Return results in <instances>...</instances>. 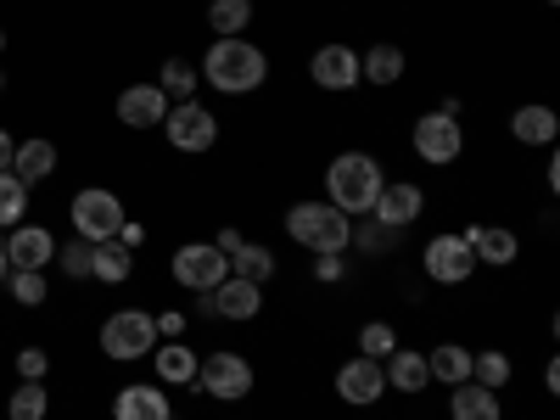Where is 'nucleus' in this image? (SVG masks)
I'll return each instance as SVG.
<instances>
[{"label": "nucleus", "mask_w": 560, "mask_h": 420, "mask_svg": "<svg viewBox=\"0 0 560 420\" xmlns=\"http://www.w3.org/2000/svg\"><path fill=\"white\" fill-rule=\"evenodd\" d=\"M269 79V57L264 45H253L247 34H230V39H213L208 57H202V84H213L219 96H253Z\"/></svg>", "instance_id": "f257e3e1"}, {"label": "nucleus", "mask_w": 560, "mask_h": 420, "mask_svg": "<svg viewBox=\"0 0 560 420\" xmlns=\"http://www.w3.org/2000/svg\"><path fill=\"white\" fill-rule=\"evenodd\" d=\"M382 185H387V174L370 152H337L331 168H325V202H331L337 213H348V219H364L370 208H376Z\"/></svg>", "instance_id": "f03ea898"}, {"label": "nucleus", "mask_w": 560, "mask_h": 420, "mask_svg": "<svg viewBox=\"0 0 560 420\" xmlns=\"http://www.w3.org/2000/svg\"><path fill=\"white\" fill-rule=\"evenodd\" d=\"M287 236L308 253H348L353 236V219L337 213L331 202H292L287 208Z\"/></svg>", "instance_id": "7ed1b4c3"}, {"label": "nucleus", "mask_w": 560, "mask_h": 420, "mask_svg": "<svg viewBox=\"0 0 560 420\" xmlns=\"http://www.w3.org/2000/svg\"><path fill=\"white\" fill-rule=\"evenodd\" d=\"M409 147H415V158L427 163V168H448V163H459L465 158V124L454 118V113H420L415 118V129H409Z\"/></svg>", "instance_id": "20e7f679"}, {"label": "nucleus", "mask_w": 560, "mask_h": 420, "mask_svg": "<svg viewBox=\"0 0 560 420\" xmlns=\"http://www.w3.org/2000/svg\"><path fill=\"white\" fill-rule=\"evenodd\" d=\"M197 387H202L208 398H219V404H242V398L258 387V370H253L247 353L219 348V353H208V359L197 364Z\"/></svg>", "instance_id": "39448f33"}, {"label": "nucleus", "mask_w": 560, "mask_h": 420, "mask_svg": "<svg viewBox=\"0 0 560 420\" xmlns=\"http://www.w3.org/2000/svg\"><path fill=\"white\" fill-rule=\"evenodd\" d=\"M73 230L84 242H118L124 230V202L107 191V185H84V191H73V208H68Z\"/></svg>", "instance_id": "423d86ee"}, {"label": "nucleus", "mask_w": 560, "mask_h": 420, "mask_svg": "<svg viewBox=\"0 0 560 420\" xmlns=\"http://www.w3.org/2000/svg\"><path fill=\"white\" fill-rule=\"evenodd\" d=\"M163 129H168V147L185 152V158L219 147V118H213V107H202L197 96H191V102H174L168 118H163Z\"/></svg>", "instance_id": "0eeeda50"}, {"label": "nucleus", "mask_w": 560, "mask_h": 420, "mask_svg": "<svg viewBox=\"0 0 560 420\" xmlns=\"http://www.w3.org/2000/svg\"><path fill=\"white\" fill-rule=\"evenodd\" d=\"M168 275H174V287L208 298V292L219 287V280L230 275V258H224L213 242H185V247L168 258Z\"/></svg>", "instance_id": "6e6552de"}, {"label": "nucleus", "mask_w": 560, "mask_h": 420, "mask_svg": "<svg viewBox=\"0 0 560 420\" xmlns=\"http://www.w3.org/2000/svg\"><path fill=\"white\" fill-rule=\"evenodd\" d=\"M158 348V325L152 314H140V308H124V314H107L102 319V353L107 359H147Z\"/></svg>", "instance_id": "1a4fd4ad"}, {"label": "nucleus", "mask_w": 560, "mask_h": 420, "mask_svg": "<svg viewBox=\"0 0 560 420\" xmlns=\"http://www.w3.org/2000/svg\"><path fill=\"white\" fill-rule=\"evenodd\" d=\"M420 264H427V275L438 280V287H465V280L482 269L471 242H465L459 230H438V236L427 242V253H420Z\"/></svg>", "instance_id": "9d476101"}, {"label": "nucleus", "mask_w": 560, "mask_h": 420, "mask_svg": "<svg viewBox=\"0 0 560 420\" xmlns=\"http://www.w3.org/2000/svg\"><path fill=\"white\" fill-rule=\"evenodd\" d=\"M308 79L325 90V96H348V90H359V84H364V73H359V51H353L348 39L319 45V51L308 57Z\"/></svg>", "instance_id": "9b49d317"}, {"label": "nucleus", "mask_w": 560, "mask_h": 420, "mask_svg": "<svg viewBox=\"0 0 560 420\" xmlns=\"http://www.w3.org/2000/svg\"><path fill=\"white\" fill-rule=\"evenodd\" d=\"M202 314H219V319H230V325H247V319L264 314V287H258V280H242V275H224L219 287L208 292Z\"/></svg>", "instance_id": "f8f14e48"}, {"label": "nucleus", "mask_w": 560, "mask_h": 420, "mask_svg": "<svg viewBox=\"0 0 560 420\" xmlns=\"http://www.w3.org/2000/svg\"><path fill=\"white\" fill-rule=\"evenodd\" d=\"M337 398H342L348 409H370V404H382V398H387L382 359H364V353H353L348 364H337Z\"/></svg>", "instance_id": "ddd939ff"}, {"label": "nucleus", "mask_w": 560, "mask_h": 420, "mask_svg": "<svg viewBox=\"0 0 560 420\" xmlns=\"http://www.w3.org/2000/svg\"><path fill=\"white\" fill-rule=\"evenodd\" d=\"M420 213H427V191H420L415 179H387L382 197H376V208H370V219L387 224L393 236H398V230H409Z\"/></svg>", "instance_id": "4468645a"}, {"label": "nucleus", "mask_w": 560, "mask_h": 420, "mask_svg": "<svg viewBox=\"0 0 560 420\" xmlns=\"http://www.w3.org/2000/svg\"><path fill=\"white\" fill-rule=\"evenodd\" d=\"M382 376H387V387H393V393H404V398H420V393L432 387L427 353H420V348H404V342L382 359Z\"/></svg>", "instance_id": "2eb2a0df"}, {"label": "nucleus", "mask_w": 560, "mask_h": 420, "mask_svg": "<svg viewBox=\"0 0 560 420\" xmlns=\"http://www.w3.org/2000/svg\"><path fill=\"white\" fill-rule=\"evenodd\" d=\"M465 242H471V253H477V264H488V269H510L522 258V242H516V230H504V224H471V230H459Z\"/></svg>", "instance_id": "dca6fc26"}, {"label": "nucleus", "mask_w": 560, "mask_h": 420, "mask_svg": "<svg viewBox=\"0 0 560 420\" xmlns=\"http://www.w3.org/2000/svg\"><path fill=\"white\" fill-rule=\"evenodd\" d=\"M168 118V96L158 84H129L118 96V124L124 129H158Z\"/></svg>", "instance_id": "f3484780"}, {"label": "nucleus", "mask_w": 560, "mask_h": 420, "mask_svg": "<svg viewBox=\"0 0 560 420\" xmlns=\"http://www.w3.org/2000/svg\"><path fill=\"white\" fill-rule=\"evenodd\" d=\"M7 258H12V269H45V264L57 258V236L45 224H12Z\"/></svg>", "instance_id": "a211bd4d"}, {"label": "nucleus", "mask_w": 560, "mask_h": 420, "mask_svg": "<svg viewBox=\"0 0 560 420\" xmlns=\"http://www.w3.org/2000/svg\"><path fill=\"white\" fill-rule=\"evenodd\" d=\"M113 420H174V409H168V393L163 387H124L118 398H113Z\"/></svg>", "instance_id": "6ab92c4d"}, {"label": "nucleus", "mask_w": 560, "mask_h": 420, "mask_svg": "<svg viewBox=\"0 0 560 420\" xmlns=\"http://www.w3.org/2000/svg\"><path fill=\"white\" fill-rule=\"evenodd\" d=\"M152 364H158V382L163 387H197V348H185L179 337L174 342H163V348H152Z\"/></svg>", "instance_id": "aec40b11"}, {"label": "nucleus", "mask_w": 560, "mask_h": 420, "mask_svg": "<svg viewBox=\"0 0 560 420\" xmlns=\"http://www.w3.org/2000/svg\"><path fill=\"white\" fill-rule=\"evenodd\" d=\"M510 135H516L522 147H549V140L560 135V118H555V107H544V102H527V107H516V113H510Z\"/></svg>", "instance_id": "412c9836"}, {"label": "nucleus", "mask_w": 560, "mask_h": 420, "mask_svg": "<svg viewBox=\"0 0 560 420\" xmlns=\"http://www.w3.org/2000/svg\"><path fill=\"white\" fill-rule=\"evenodd\" d=\"M404 68H409V57L398 51L393 39H382V45H370V51L359 57V73H364V84H382V90L404 84Z\"/></svg>", "instance_id": "4be33fe9"}, {"label": "nucleus", "mask_w": 560, "mask_h": 420, "mask_svg": "<svg viewBox=\"0 0 560 420\" xmlns=\"http://www.w3.org/2000/svg\"><path fill=\"white\" fill-rule=\"evenodd\" d=\"M448 420H504L499 393H488V387H477V382H459V387L448 393Z\"/></svg>", "instance_id": "5701e85b"}, {"label": "nucleus", "mask_w": 560, "mask_h": 420, "mask_svg": "<svg viewBox=\"0 0 560 420\" xmlns=\"http://www.w3.org/2000/svg\"><path fill=\"white\" fill-rule=\"evenodd\" d=\"M427 370H432V382H443V387L471 382V348H465V342H438L427 353Z\"/></svg>", "instance_id": "b1692460"}, {"label": "nucleus", "mask_w": 560, "mask_h": 420, "mask_svg": "<svg viewBox=\"0 0 560 420\" xmlns=\"http://www.w3.org/2000/svg\"><path fill=\"white\" fill-rule=\"evenodd\" d=\"M12 174H18L23 185L51 179V174H57V147H51V140H23V147L12 152Z\"/></svg>", "instance_id": "393cba45"}, {"label": "nucleus", "mask_w": 560, "mask_h": 420, "mask_svg": "<svg viewBox=\"0 0 560 420\" xmlns=\"http://www.w3.org/2000/svg\"><path fill=\"white\" fill-rule=\"evenodd\" d=\"M135 269L129 247L124 242H96V253H90V280H107V287H124Z\"/></svg>", "instance_id": "a878e982"}, {"label": "nucleus", "mask_w": 560, "mask_h": 420, "mask_svg": "<svg viewBox=\"0 0 560 420\" xmlns=\"http://www.w3.org/2000/svg\"><path fill=\"white\" fill-rule=\"evenodd\" d=\"M510 376H516V364H510V353H504V348H482V353H471V382H477V387L504 393V387H510Z\"/></svg>", "instance_id": "bb28decb"}, {"label": "nucleus", "mask_w": 560, "mask_h": 420, "mask_svg": "<svg viewBox=\"0 0 560 420\" xmlns=\"http://www.w3.org/2000/svg\"><path fill=\"white\" fill-rule=\"evenodd\" d=\"M253 0H208V28L219 34V39H230V34H247V23H253Z\"/></svg>", "instance_id": "cd10ccee"}, {"label": "nucleus", "mask_w": 560, "mask_h": 420, "mask_svg": "<svg viewBox=\"0 0 560 420\" xmlns=\"http://www.w3.org/2000/svg\"><path fill=\"white\" fill-rule=\"evenodd\" d=\"M230 275H242V280H275V253L264 242H242L236 253H230Z\"/></svg>", "instance_id": "c85d7f7f"}, {"label": "nucleus", "mask_w": 560, "mask_h": 420, "mask_svg": "<svg viewBox=\"0 0 560 420\" xmlns=\"http://www.w3.org/2000/svg\"><path fill=\"white\" fill-rule=\"evenodd\" d=\"M23 213H28V185L12 168H0V230L23 224Z\"/></svg>", "instance_id": "c756f323"}, {"label": "nucleus", "mask_w": 560, "mask_h": 420, "mask_svg": "<svg viewBox=\"0 0 560 420\" xmlns=\"http://www.w3.org/2000/svg\"><path fill=\"white\" fill-rule=\"evenodd\" d=\"M393 242H398V236H393L387 224H376L370 213H364V224L353 219V236H348V247H359V253H370V258H387V253H393Z\"/></svg>", "instance_id": "7c9ffc66"}, {"label": "nucleus", "mask_w": 560, "mask_h": 420, "mask_svg": "<svg viewBox=\"0 0 560 420\" xmlns=\"http://www.w3.org/2000/svg\"><path fill=\"white\" fill-rule=\"evenodd\" d=\"M398 348V325L393 319H364L359 325V353L364 359H387Z\"/></svg>", "instance_id": "2f4dec72"}, {"label": "nucleus", "mask_w": 560, "mask_h": 420, "mask_svg": "<svg viewBox=\"0 0 560 420\" xmlns=\"http://www.w3.org/2000/svg\"><path fill=\"white\" fill-rule=\"evenodd\" d=\"M197 84H202V73H197L191 62H179V57H168V62H163V84H158L163 96H174V102H191V96H197Z\"/></svg>", "instance_id": "473e14b6"}, {"label": "nucleus", "mask_w": 560, "mask_h": 420, "mask_svg": "<svg viewBox=\"0 0 560 420\" xmlns=\"http://www.w3.org/2000/svg\"><path fill=\"white\" fill-rule=\"evenodd\" d=\"M7 292H12V303L39 308V303H45V269H12V275H7Z\"/></svg>", "instance_id": "72a5a7b5"}, {"label": "nucleus", "mask_w": 560, "mask_h": 420, "mask_svg": "<svg viewBox=\"0 0 560 420\" xmlns=\"http://www.w3.org/2000/svg\"><path fill=\"white\" fill-rule=\"evenodd\" d=\"M45 409H51V398H45L39 382H23V387L12 393V404H7L12 420H45Z\"/></svg>", "instance_id": "f704fd0d"}, {"label": "nucleus", "mask_w": 560, "mask_h": 420, "mask_svg": "<svg viewBox=\"0 0 560 420\" xmlns=\"http://www.w3.org/2000/svg\"><path fill=\"white\" fill-rule=\"evenodd\" d=\"M90 253H96V242H84V236H73L68 247H57V264L73 275V280H90Z\"/></svg>", "instance_id": "c9c22d12"}, {"label": "nucleus", "mask_w": 560, "mask_h": 420, "mask_svg": "<svg viewBox=\"0 0 560 420\" xmlns=\"http://www.w3.org/2000/svg\"><path fill=\"white\" fill-rule=\"evenodd\" d=\"M314 280H325V287L348 280V258L342 253H314Z\"/></svg>", "instance_id": "e433bc0d"}, {"label": "nucleus", "mask_w": 560, "mask_h": 420, "mask_svg": "<svg viewBox=\"0 0 560 420\" xmlns=\"http://www.w3.org/2000/svg\"><path fill=\"white\" fill-rule=\"evenodd\" d=\"M45 370H51L45 348H18V376H23V382H45Z\"/></svg>", "instance_id": "4c0bfd02"}, {"label": "nucleus", "mask_w": 560, "mask_h": 420, "mask_svg": "<svg viewBox=\"0 0 560 420\" xmlns=\"http://www.w3.org/2000/svg\"><path fill=\"white\" fill-rule=\"evenodd\" d=\"M152 325H158V337H168V342H174V337H185V314H179V308H168V314H158Z\"/></svg>", "instance_id": "58836bf2"}, {"label": "nucleus", "mask_w": 560, "mask_h": 420, "mask_svg": "<svg viewBox=\"0 0 560 420\" xmlns=\"http://www.w3.org/2000/svg\"><path fill=\"white\" fill-rule=\"evenodd\" d=\"M242 242H247V236H242V230H236V224H224V230H219V236H213V247H219L224 258H230V253H236Z\"/></svg>", "instance_id": "ea45409f"}, {"label": "nucleus", "mask_w": 560, "mask_h": 420, "mask_svg": "<svg viewBox=\"0 0 560 420\" xmlns=\"http://www.w3.org/2000/svg\"><path fill=\"white\" fill-rule=\"evenodd\" d=\"M118 242H124V247L135 253L140 242H147V230H140V224H129V219H124V230H118Z\"/></svg>", "instance_id": "a19ab883"}, {"label": "nucleus", "mask_w": 560, "mask_h": 420, "mask_svg": "<svg viewBox=\"0 0 560 420\" xmlns=\"http://www.w3.org/2000/svg\"><path fill=\"white\" fill-rule=\"evenodd\" d=\"M12 152H18V140H12L7 129H0V168H12Z\"/></svg>", "instance_id": "79ce46f5"}, {"label": "nucleus", "mask_w": 560, "mask_h": 420, "mask_svg": "<svg viewBox=\"0 0 560 420\" xmlns=\"http://www.w3.org/2000/svg\"><path fill=\"white\" fill-rule=\"evenodd\" d=\"M544 387H549V393H560V364H555V359L544 364Z\"/></svg>", "instance_id": "37998d69"}, {"label": "nucleus", "mask_w": 560, "mask_h": 420, "mask_svg": "<svg viewBox=\"0 0 560 420\" xmlns=\"http://www.w3.org/2000/svg\"><path fill=\"white\" fill-rule=\"evenodd\" d=\"M7 275H12V258H7V242H0V287H7Z\"/></svg>", "instance_id": "c03bdc74"}, {"label": "nucleus", "mask_w": 560, "mask_h": 420, "mask_svg": "<svg viewBox=\"0 0 560 420\" xmlns=\"http://www.w3.org/2000/svg\"><path fill=\"white\" fill-rule=\"evenodd\" d=\"M0 51H7V34H0Z\"/></svg>", "instance_id": "a18cd8bd"}, {"label": "nucleus", "mask_w": 560, "mask_h": 420, "mask_svg": "<svg viewBox=\"0 0 560 420\" xmlns=\"http://www.w3.org/2000/svg\"><path fill=\"white\" fill-rule=\"evenodd\" d=\"M544 7H555V0H544Z\"/></svg>", "instance_id": "49530a36"}, {"label": "nucleus", "mask_w": 560, "mask_h": 420, "mask_svg": "<svg viewBox=\"0 0 560 420\" xmlns=\"http://www.w3.org/2000/svg\"><path fill=\"white\" fill-rule=\"evenodd\" d=\"M0 84H7V73H0Z\"/></svg>", "instance_id": "de8ad7c7"}]
</instances>
